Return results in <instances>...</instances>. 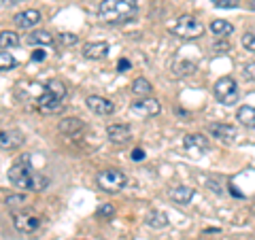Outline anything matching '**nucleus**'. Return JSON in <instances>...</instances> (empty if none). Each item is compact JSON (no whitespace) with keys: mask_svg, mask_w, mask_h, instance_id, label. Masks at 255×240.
<instances>
[{"mask_svg":"<svg viewBox=\"0 0 255 240\" xmlns=\"http://www.w3.org/2000/svg\"><path fill=\"white\" fill-rule=\"evenodd\" d=\"M9 181L15 187L26 189V191H43L47 185H49V179L38 174L34 168H32L28 157L17 159L11 168H9Z\"/></svg>","mask_w":255,"mask_h":240,"instance_id":"1","label":"nucleus"},{"mask_svg":"<svg viewBox=\"0 0 255 240\" xmlns=\"http://www.w3.org/2000/svg\"><path fill=\"white\" fill-rule=\"evenodd\" d=\"M98 15L105 21L122 23L136 15V4L134 0H102L98 6Z\"/></svg>","mask_w":255,"mask_h":240,"instance_id":"2","label":"nucleus"},{"mask_svg":"<svg viewBox=\"0 0 255 240\" xmlns=\"http://www.w3.org/2000/svg\"><path fill=\"white\" fill-rule=\"evenodd\" d=\"M66 85H64L62 81H58V79H49V81L45 83V90L43 94L38 96V109L43 111V113H58V111H62V102L64 98H66Z\"/></svg>","mask_w":255,"mask_h":240,"instance_id":"3","label":"nucleus"},{"mask_svg":"<svg viewBox=\"0 0 255 240\" xmlns=\"http://www.w3.org/2000/svg\"><path fill=\"white\" fill-rule=\"evenodd\" d=\"M96 183H98L100 189L109 191V194H117V191H122L128 183V177L117 170V168H107V170H100L98 177H96Z\"/></svg>","mask_w":255,"mask_h":240,"instance_id":"4","label":"nucleus"},{"mask_svg":"<svg viewBox=\"0 0 255 240\" xmlns=\"http://www.w3.org/2000/svg\"><path fill=\"white\" fill-rule=\"evenodd\" d=\"M172 34L179 38H185V41H191V38H200L204 34V26L196 17H191V15H183V17L174 21Z\"/></svg>","mask_w":255,"mask_h":240,"instance_id":"5","label":"nucleus"},{"mask_svg":"<svg viewBox=\"0 0 255 240\" xmlns=\"http://www.w3.org/2000/svg\"><path fill=\"white\" fill-rule=\"evenodd\" d=\"M215 98H217L221 105H234L238 98V85L232 77H221L213 87Z\"/></svg>","mask_w":255,"mask_h":240,"instance_id":"6","label":"nucleus"},{"mask_svg":"<svg viewBox=\"0 0 255 240\" xmlns=\"http://www.w3.org/2000/svg\"><path fill=\"white\" fill-rule=\"evenodd\" d=\"M183 147H185V151L191 155H204V153H209L211 142L202 134H187L185 138H183Z\"/></svg>","mask_w":255,"mask_h":240,"instance_id":"7","label":"nucleus"},{"mask_svg":"<svg viewBox=\"0 0 255 240\" xmlns=\"http://www.w3.org/2000/svg\"><path fill=\"white\" fill-rule=\"evenodd\" d=\"M159 102L155 98H151V96H145V98H138L136 102H132V113H136L138 117H155L159 115Z\"/></svg>","mask_w":255,"mask_h":240,"instance_id":"8","label":"nucleus"},{"mask_svg":"<svg viewBox=\"0 0 255 240\" xmlns=\"http://www.w3.org/2000/svg\"><path fill=\"white\" fill-rule=\"evenodd\" d=\"M13 226L17 228L21 234H30V232H36L41 228V219H38L36 215H30V213H15Z\"/></svg>","mask_w":255,"mask_h":240,"instance_id":"9","label":"nucleus"},{"mask_svg":"<svg viewBox=\"0 0 255 240\" xmlns=\"http://www.w3.org/2000/svg\"><path fill=\"white\" fill-rule=\"evenodd\" d=\"M87 109L92 111V113L100 115V117H107V115H113L115 113V105L107 98H102V96H87Z\"/></svg>","mask_w":255,"mask_h":240,"instance_id":"10","label":"nucleus"},{"mask_svg":"<svg viewBox=\"0 0 255 240\" xmlns=\"http://www.w3.org/2000/svg\"><path fill=\"white\" fill-rule=\"evenodd\" d=\"M23 134L21 130H2L0 132V149H4V151H13V149H19L23 145Z\"/></svg>","mask_w":255,"mask_h":240,"instance_id":"11","label":"nucleus"},{"mask_svg":"<svg viewBox=\"0 0 255 240\" xmlns=\"http://www.w3.org/2000/svg\"><path fill=\"white\" fill-rule=\"evenodd\" d=\"M13 21H15V26H17V28L30 30L32 26H36V23L41 21V13H38L36 9H26V11H21V13L15 15Z\"/></svg>","mask_w":255,"mask_h":240,"instance_id":"12","label":"nucleus"},{"mask_svg":"<svg viewBox=\"0 0 255 240\" xmlns=\"http://www.w3.org/2000/svg\"><path fill=\"white\" fill-rule=\"evenodd\" d=\"M107 136L111 142H115V145H126L128 140L132 138L130 136V127L124 125V123H113L107 127Z\"/></svg>","mask_w":255,"mask_h":240,"instance_id":"13","label":"nucleus"},{"mask_svg":"<svg viewBox=\"0 0 255 240\" xmlns=\"http://www.w3.org/2000/svg\"><path fill=\"white\" fill-rule=\"evenodd\" d=\"M209 132L217 140H223V142H232L236 138V127L230 125V123H211L209 125Z\"/></svg>","mask_w":255,"mask_h":240,"instance_id":"14","label":"nucleus"},{"mask_svg":"<svg viewBox=\"0 0 255 240\" xmlns=\"http://www.w3.org/2000/svg\"><path fill=\"white\" fill-rule=\"evenodd\" d=\"M109 53V45L105 41H96V43H87L83 47V58L85 60H102Z\"/></svg>","mask_w":255,"mask_h":240,"instance_id":"15","label":"nucleus"},{"mask_svg":"<svg viewBox=\"0 0 255 240\" xmlns=\"http://www.w3.org/2000/svg\"><path fill=\"white\" fill-rule=\"evenodd\" d=\"M168 196H170L172 202H177V204H189L191 198H194V189L187 187V185H177L168 191Z\"/></svg>","mask_w":255,"mask_h":240,"instance_id":"16","label":"nucleus"},{"mask_svg":"<svg viewBox=\"0 0 255 240\" xmlns=\"http://www.w3.org/2000/svg\"><path fill=\"white\" fill-rule=\"evenodd\" d=\"M83 127H85V123L79 117H68V119H62V121H60V132L68 134V136L77 134L79 130H83Z\"/></svg>","mask_w":255,"mask_h":240,"instance_id":"17","label":"nucleus"},{"mask_svg":"<svg viewBox=\"0 0 255 240\" xmlns=\"http://www.w3.org/2000/svg\"><path fill=\"white\" fill-rule=\"evenodd\" d=\"M145 221H147L149 228L162 230V228L168 226V215L162 213V211H151V213H147V219Z\"/></svg>","mask_w":255,"mask_h":240,"instance_id":"18","label":"nucleus"},{"mask_svg":"<svg viewBox=\"0 0 255 240\" xmlns=\"http://www.w3.org/2000/svg\"><path fill=\"white\" fill-rule=\"evenodd\" d=\"M130 90H132L134 96H138V98H145V96H151V92H153V85H151L147 79L138 77V79H134V81H132Z\"/></svg>","mask_w":255,"mask_h":240,"instance_id":"19","label":"nucleus"},{"mask_svg":"<svg viewBox=\"0 0 255 240\" xmlns=\"http://www.w3.org/2000/svg\"><path fill=\"white\" fill-rule=\"evenodd\" d=\"M236 119L247 127H255V107H241L236 111Z\"/></svg>","mask_w":255,"mask_h":240,"instance_id":"20","label":"nucleus"},{"mask_svg":"<svg viewBox=\"0 0 255 240\" xmlns=\"http://www.w3.org/2000/svg\"><path fill=\"white\" fill-rule=\"evenodd\" d=\"M26 43L28 45H51L53 36L49 34V32H45V30H34V32H30V34L26 36Z\"/></svg>","mask_w":255,"mask_h":240,"instance_id":"21","label":"nucleus"},{"mask_svg":"<svg viewBox=\"0 0 255 240\" xmlns=\"http://www.w3.org/2000/svg\"><path fill=\"white\" fill-rule=\"evenodd\" d=\"M211 32L213 34H217V36H221V38H226V36H230L234 32V26L230 21H226V19H215L211 23Z\"/></svg>","mask_w":255,"mask_h":240,"instance_id":"22","label":"nucleus"},{"mask_svg":"<svg viewBox=\"0 0 255 240\" xmlns=\"http://www.w3.org/2000/svg\"><path fill=\"white\" fill-rule=\"evenodd\" d=\"M19 43H21V38L13 30L0 32V49H11V47H17Z\"/></svg>","mask_w":255,"mask_h":240,"instance_id":"23","label":"nucleus"},{"mask_svg":"<svg viewBox=\"0 0 255 240\" xmlns=\"http://www.w3.org/2000/svg\"><path fill=\"white\" fill-rule=\"evenodd\" d=\"M196 73V62L191 60H179L174 64V75L179 77H187V75H194Z\"/></svg>","mask_w":255,"mask_h":240,"instance_id":"24","label":"nucleus"},{"mask_svg":"<svg viewBox=\"0 0 255 240\" xmlns=\"http://www.w3.org/2000/svg\"><path fill=\"white\" fill-rule=\"evenodd\" d=\"M26 204H28V198L23 196V194H15V196L6 198V209H9V211H19Z\"/></svg>","mask_w":255,"mask_h":240,"instance_id":"25","label":"nucleus"},{"mask_svg":"<svg viewBox=\"0 0 255 240\" xmlns=\"http://www.w3.org/2000/svg\"><path fill=\"white\" fill-rule=\"evenodd\" d=\"M17 66V60L9 51H0V70H13Z\"/></svg>","mask_w":255,"mask_h":240,"instance_id":"26","label":"nucleus"},{"mask_svg":"<svg viewBox=\"0 0 255 240\" xmlns=\"http://www.w3.org/2000/svg\"><path fill=\"white\" fill-rule=\"evenodd\" d=\"M113 215H115V206L113 204H102V206H98V211H96V217L102 219V221H111Z\"/></svg>","mask_w":255,"mask_h":240,"instance_id":"27","label":"nucleus"},{"mask_svg":"<svg viewBox=\"0 0 255 240\" xmlns=\"http://www.w3.org/2000/svg\"><path fill=\"white\" fill-rule=\"evenodd\" d=\"M243 47L247 51H255V32H247L243 36Z\"/></svg>","mask_w":255,"mask_h":240,"instance_id":"28","label":"nucleus"},{"mask_svg":"<svg viewBox=\"0 0 255 240\" xmlns=\"http://www.w3.org/2000/svg\"><path fill=\"white\" fill-rule=\"evenodd\" d=\"M211 2L215 6H219V9H234V6H238L241 0H211Z\"/></svg>","mask_w":255,"mask_h":240,"instance_id":"29","label":"nucleus"},{"mask_svg":"<svg viewBox=\"0 0 255 240\" xmlns=\"http://www.w3.org/2000/svg\"><path fill=\"white\" fill-rule=\"evenodd\" d=\"M58 41H60V45H75L77 43V34H68V32H64V34H60V38H58Z\"/></svg>","mask_w":255,"mask_h":240,"instance_id":"30","label":"nucleus"},{"mask_svg":"<svg viewBox=\"0 0 255 240\" xmlns=\"http://www.w3.org/2000/svg\"><path fill=\"white\" fill-rule=\"evenodd\" d=\"M245 77L251 79V81H255V62H249L245 66Z\"/></svg>","mask_w":255,"mask_h":240,"instance_id":"31","label":"nucleus"},{"mask_svg":"<svg viewBox=\"0 0 255 240\" xmlns=\"http://www.w3.org/2000/svg\"><path fill=\"white\" fill-rule=\"evenodd\" d=\"M130 66H132L130 60H126V58H122V60L117 62V70H119V73H126V70H130Z\"/></svg>","mask_w":255,"mask_h":240,"instance_id":"32","label":"nucleus"},{"mask_svg":"<svg viewBox=\"0 0 255 240\" xmlns=\"http://www.w3.org/2000/svg\"><path fill=\"white\" fill-rule=\"evenodd\" d=\"M45 58H47V53L43 49H36L34 53H32V60H34V62H43Z\"/></svg>","mask_w":255,"mask_h":240,"instance_id":"33","label":"nucleus"},{"mask_svg":"<svg viewBox=\"0 0 255 240\" xmlns=\"http://www.w3.org/2000/svg\"><path fill=\"white\" fill-rule=\"evenodd\" d=\"M132 159H134V162H140V159H145V151H142V149H134L132 151Z\"/></svg>","mask_w":255,"mask_h":240,"instance_id":"34","label":"nucleus"},{"mask_svg":"<svg viewBox=\"0 0 255 240\" xmlns=\"http://www.w3.org/2000/svg\"><path fill=\"white\" fill-rule=\"evenodd\" d=\"M215 49H219V53H223V51H230V45L228 43H217L215 45Z\"/></svg>","mask_w":255,"mask_h":240,"instance_id":"35","label":"nucleus"},{"mask_svg":"<svg viewBox=\"0 0 255 240\" xmlns=\"http://www.w3.org/2000/svg\"><path fill=\"white\" fill-rule=\"evenodd\" d=\"M209 187L215 191V194H221V189H219V185H217V181H209Z\"/></svg>","mask_w":255,"mask_h":240,"instance_id":"36","label":"nucleus"},{"mask_svg":"<svg viewBox=\"0 0 255 240\" xmlns=\"http://www.w3.org/2000/svg\"><path fill=\"white\" fill-rule=\"evenodd\" d=\"M228 187H230V191H232V194H234L236 198H243V194H241V191H238V189H236V185H232V183H230V185H228Z\"/></svg>","mask_w":255,"mask_h":240,"instance_id":"37","label":"nucleus"},{"mask_svg":"<svg viewBox=\"0 0 255 240\" xmlns=\"http://www.w3.org/2000/svg\"><path fill=\"white\" fill-rule=\"evenodd\" d=\"M249 6H251V9H253V11H255V0H253V2H251Z\"/></svg>","mask_w":255,"mask_h":240,"instance_id":"38","label":"nucleus"}]
</instances>
